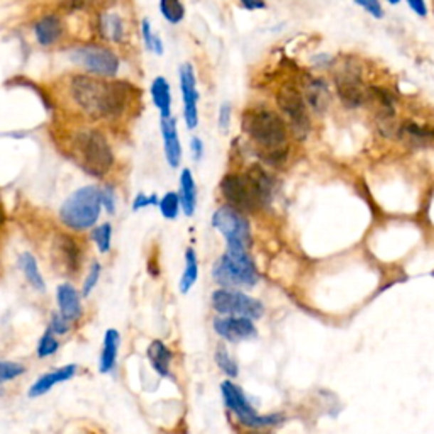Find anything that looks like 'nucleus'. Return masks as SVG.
<instances>
[{"mask_svg": "<svg viewBox=\"0 0 434 434\" xmlns=\"http://www.w3.org/2000/svg\"><path fill=\"white\" fill-rule=\"evenodd\" d=\"M66 6L72 9H99V11H105L116 6L117 0H65Z\"/></svg>", "mask_w": 434, "mask_h": 434, "instance_id": "obj_34", "label": "nucleus"}, {"mask_svg": "<svg viewBox=\"0 0 434 434\" xmlns=\"http://www.w3.org/2000/svg\"><path fill=\"white\" fill-rule=\"evenodd\" d=\"M243 131L268 165H282L289 157V127L285 119L273 110H248L243 114Z\"/></svg>", "mask_w": 434, "mask_h": 434, "instance_id": "obj_2", "label": "nucleus"}, {"mask_svg": "<svg viewBox=\"0 0 434 434\" xmlns=\"http://www.w3.org/2000/svg\"><path fill=\"white\" fill-rule=\"evenodd\" d=\"M90 236L100 253H109L110 245H112V226H110V223L97 226V228L92 229Z\"/></svg>", "mask_w": 434, "mask_h": 434, "instance_id": "obj_31", "label": "nucleus"}, {"mask_svg": "<svg viewBox=\"0 0 434 434\" xmlns=\"http://www.w3.org/2000/svg\"><path fill=\"white\" fill-rule=\"evenodd\" d=\"M355 2L361 9H365L369 14L374 16L375 19H382L383 17V9H382V6H380L379 0H355Z\"/></svg>", "mask_w": 434, "mask_h": 434, "instance_id": "obj_42", "label": "nucleus"}, {"mask_svg": "<svg viewBox=\"0 0 434 434\" xmlns=\"http://www.w3.org/2000/svg\"><path fill=\"white\" fill-rule=\"evenodd\" d=\"M401 138L413 146H426L434 141V129L407 121L401 127Z\"/></svg>", "mask_w": 434, "mask_h": 434, "instance_id": "obj_26", "label": "nucleus"}, {"mask_svg": "<svg viewBox=\"0 0 434 434\" xmlns=\"http://www.w3.org/2000/svg\"><path fill=\"white\" fill-rule=\"evenodd\" d=\"M212 228L226 239V246L251 248V228L246 216L228 203L212 214Z\"/></svg>", "mask_w": 434, "mask_h": 434, "instance_id": "obj_9", "label": "nucleus"}, {"mask_svg": "<svg viewBox=\"0 0 434 434\" xmlns=\"http://www.w3.org/2000/svg\"><path fill=\"white\" fill-rule=\"evenodd\" d=\"M216 363L217 366L229 376V379H236L239 374L238 363L231 355H229L228 348H226L224 344H219L216 349Z\"/></svg>", "mask_w": 434, "mask_h": 434, "instance_id": "obj_32", "label": "nucleus"}, {"mask_svg": "<svg viewBox=\"0 0 434 434\" xmlns=\"http://www.w3.org/2000/svg\"><path fill=\"white\" fill-rule=\"evenodd\" d=\"M119 344H121V334L117 329H109L105 333L104 346H102L100 360H99V371L100 374H109L114 370L117 361Z\"/></svg>", "mask_w": 434, "mask_h": 434, "instance_id": "obj_24", "label": "nucleus"}, {"mask_svg": "<svg viewBox=\"0 0 434 434\" xmlns=\"http://www.w3.org/2000/svg\"><path fill=\"white\" fill-rule=\"evenodd\" d=\"M26 369L14 361H0V382H9L24 374Z\"/></svg>", "mask_w": 434, "mask_h": 434, "instance_id": "obj_36", "label": "nucleus"}, {"mask_svg": "<svg viewBox=\"0 0 434 434\" xmlns=\"http://www.w3.org/2000/svg\"><path fill=\"white\" fill-rule=\"evenodd\" d=\"M214 331L229 343H239V341L253 339L258 336V331H256V326L251 319L234 316L216 317Z\"/></svg>", "mask_w": 434, "mask_h": 434, "instance_id": "obj_14", "label": "nucleus"}, {"mask_svg": "<svg viewBox=\"0 0 434 434\" xmlns=\"http://www.w3.org/2000/svg\"><path fill=\"white\" fill-rule=\"evenodd\" d=\"M334 83L336 92H338L341 104L344 107L356 109L361 107L366 102L369 88H365V85H363L360 72L353 70V66H344L339 73H336Z\"/></svg>", "mask_w": 434, "mask_h": 434, "instance_id": "obj_13", "label": "nucleus"}, {"mask_svg": "<svg viewBox=\"0 0 434 434\" xmlns=\"http://www.w3.org/2000/svg\"><path fill=\"white\" fill-rule=\"evenodd\" d=\"M159 212L168 221H175L181 211V203L179 192H166L165 196L159 199Z\"/></svg>", "mask_w": 434, "mask_h": 434, "instance_id": "obj_30", "label": "nucleus"}, {"mask_svg": "<svg viewBox=\"0 0 434 434\" xmlns=\"http://www.w3.org/2000/svg\"><path fill=\"white\" fill-rule=\"evenodd\" d=\"M77 374V366L75 365H66L61 366V369L51 371V374H44L39 376V379L31 385L28 396L29 397H41L44 393H48L51 391L55 385L63 383L66 380H70L72 376Z\"/></svg>", "mask_w": 434, "mask_h": 434, "instance_id": "obj_20", "label": "nucleus"}, {"mask_svg": "<svg viewBox=\"0 0 434 434\" xmlns=\"http://www.w3.org/2000/svg\"><path fill=\"white\" fill-rule=\"evenodd\" d=\"M159 12L168 24H180L185 19V6L181 0H159Z\"/></svg>", "mask_w": 434, "mask_h": 434, "instance_id": "obj_29", "label": "nucleus"}, {"mask_svg": "<svg viewBox=\"0 0 434 434\" xmlns=\"http://www.w3.org/2000/svg\"><path fill=\"white\" fill-rule=\"evenodd\" d=\"M253 168H248L245 174H228L223 176L219 184L221 196L228 206L234 207L239 212H256L261 207L268 206L270 201L265 194L263 185Z\"/></svg>", "mask_w": 434, "mask_h": 434, "instance_id": "obj_5", "label": "nucleus"}, {"mask_svg": "<svg viewBox=\"0 0 434 434\" xmlns=\"http://www.w3.org/2000/svg\"><path fill=\"white\" fill-rule=\"evenodd\" d=\"M66 94L75 109L90 121H117L132 102L129 83L88 73L70 77Z\"/></svg>", "mask_w": 434, "mask_h": 434, "instance_id": "obj_1", "label": "nucleus"}, {"mask_svg": "<svg viewBox=\"0 0 434 434\" xmlns=\"http://www.w3.org/2000/svg\"><path fill=\"white\" fill-rule=\"evenodd\" d=\"M246 434H272V433L261 431V429H255V431H250V433H246Z\"/></svg>", "mask_w": 434, "mask_h": 434, "instance_id": "obj_46", "label": "nucleus"}, {"mask_svg": "<svg viewBox=\"0 0 434 434\" xmlns=\"http://www.w3.org/2000/svg\"><path fill=\"white\" fill-rule=\"evenodd\" d=\"M19 268L22 270L26 280L31 283V287H33V289H36L39 292H44V289H46V285H44V278L41 275V272H39L36 258H34V256L31 255L29 251H26V253H22L19 256Z\"/></svg>", "mask_w": 434, "mask_h": 434, "instance_id": "obj_27", "label": "nucleus"}, {"mask_svg": "<svg viewBox=\"0 0 434 434\" xmlns=\"http://www.w3.org/2000/svg\"><path fill=\"white\" fill-rule=\"evenodd\" d=\"M72 152L78 165L95 179H102L112 170V146L100 129H95V127L78 129L73 134Z\"/></svg>", "mask_w": 434, "mask_h": 434, "instance_id": "obj_3", "label": "nucleus"}, {"mask_svg": "<svg viewBox=\"0 0 434 434\" xmlns=\"http://www.w3.org/2000/svg\"><path fill=\"white\" fill-rule=\"evenodd\" d=\"M231 104L229 102H224L223 105L219 107V116H217V124H219V129L226 132L229 129V126H231Z\"/></svg>", "mask_w": 434, "mask_h": 434, "instance_id": "obj_41", "label": "nucleus"}, {"mask_svg": "<svg viewBox=\"0 0 434 434\" xmlns=\"http://www.w3.org/2000/svg\"><path fill=\"white\" fill-rule=\"evenodd\" d=\"M60 348V343L58 339L53 336V333L50 329L46 331V333L43 334V338L39 339V344H38V356L39 358H48L51 355H55L56 351H58Z\"/></svg>", "mask_w": 434, "mask_h": 434, "instance_id": "obj_33", "label": "nucleus"}, {"mask_svg": "<svg viewBox=\"0 0 434 434\" xmlns=\"http://www.w3.org/2000/svg\"><path fill=\"white\" fill-rule=\"evenodd\" d=\"M239 4H241L246 11H263V9H267V2H265V0H239Z\"/></svg>", "mask_w": 434, "mask_h": 434, "instance_id": "obj_44", "label": "nucleus"}, {"mask_svg": "<svg viewBox=\"0 0 434 434\" xmlns=\"http://www.w3.org/2000/svg\"><path fill=\"white\" fill-rule=\"evenodd\" d=\"M387 2L388 4H398V2H401V0H387Z\"/></svg>", "mask_w": 434, "mask_h": 434, "instance_id": "obj_47", "label": "nucleus"}, {"mask_svg": "<svg viewBox=\"0 0 434 434\" xmlns=\"http://www.w3.org/2000/svg\"><path fill=\"white\" fill-rule=\"evenodd\" d=\"M99 34L100 38L109 39L116 44H124L127 39L126 21L117 14H100L99 17Z\"/></svg>", "mask_w": 434, "mask_h": 434, "instance_id": "obj_22", "label": "nucleus"}, {"mask_svg": "<svg viewBox=\"0 0 434 434\" xmlns=\"http://www.w3.org/2000/svg\"><path fill=\"white\" fill-rule=\"evenodd\" d=\"M33 31L39 46L53 48L61 41L65 34L63 19L56 14H46L34 22Z\"/></svg>", "mask_w": 434, "mask_h": 434, "instance_id": "obj_15", "label": "nucleus"}, {"mask_svg": "<svg viewBox=\"0 0 434 434\" xmlns=\"http://www.w3.org/2000/svg\"><path fill=\"white\" fill-rule=\"evenodd\" d=\"M212 307L221 316H234V317H246L255 321L263 316L265 307L255 297L246 295L241 290L231 289H217L212 294Z\"/></svg>", "mask_w": 434, "mask_h": 434, "instance_id": "obj_11", "label": "nucleus"}, {"mask_svg": "<svg viewBox=\"0 0 434 434\" xmlns=\"http://www.w3.org/2000/svg\"><path fill=\"white\" fill-rule=\"evenodd\" d=\"M157 34L152 28V22L149 19L141 21V38H143V44L146 48V51H152L153 53V46H154V39H157Z\"/></svg>", "mask_w": 434, "mask_h": 434, "instance_id": "obj_39", "label": "nucleus"}, {"mask_svg": "<svg viewBox=\"0 0 434 434\" xmlns=\"http://www.w3.org/2000/svg\"><path fill=\"white\" fill-rule=\"evenodd\" d=\"M100 189V203L107 214H116V190L112 185H102Z\"/></svg>", "mask_w": 434, "mask_h": 434, "instance_id": "obj_37", "label": "nucleus"}, {"mask_svg": "<svg viewBox=\"0 0 434 434\" xmlns=\"http://www.w3.org/2000/svg\"><path fill=\"white\" fill-rule=\"evenodd\" d=\"M179 83L181 100H184V122L187 129L192 131L199 126V90L196 70L190 63L180 65Z\"/></svg>", "mask_w": 434, "mask_h": 434, "instance_id": "obj_12", "label": "nucleus"}, {"mask_svg": "<svg viewBox=\"0 0 434 434\" xmlns=\"http://www.w3.org/2000/svg\"><path fill=\"white\" fill-rule=\"evenodd\" d=\"M221 393H223L226 407L236 416L243 426H248L251 429H265L277 426V424H280L283 420L282 414L260 416L255 411V407L250 404L243 388L238 387L236 383H233L231 380H224V382L221 383Z\"/></svg>", "mask_w": 434, "mask_h": 434, "instance_id": "obj_7", "label": "nucleus"}, {"mask_svg": "<svg viewBox=\"0 0 434 434\" xmlns=\"http://www.w3.org/2000/svg\"><path fill=\"white\" fill-rule=\"evenodd\" d=\"M163 138V152H165L166 163L170 168H179L181 163V144L179 138V127H176V119H162L159 121Z\"/></svg>", "mask_w": 434, "mask_h": 434, "instance_id": "obj_17", "label": "nucleus"}, {"mask_svg": "<svg viewBox=\"0 0 434 434\" xmlns=\"http://www.w3.org/2000/svg\"><path fill=\"white\" fill-rule=\"evenodd\" d=\"M277 104L289 122L292 134L297 139L307 138V134L311 132V119H309L304 95L294 85H283L277 92Z\"/></svg>", "mask_w": 434, "mask_h": 434, "instance_id": "obj_10", "label": "nucleus"}, {"mask_svg": "<svg viewBox=\"0 0 434 434\" xmlns=\"http://www.w3.org/2000/svg\"><path fill=\"white\" fill-rule=\"evenodd\" d=\"M406 2L409 4V7L413 9L418 16H420V17L428 16V7H426V2H424V0H406Z\"/></svg>", "mask_w": 434, "mask_h": 434, "instance_id": "obj_45", "label": "nucleus"}, {"mask_svg": "<svg viewBox=\"0 0 434 434\" xmlns=\"http://www.w3.org/2000/svg\"><path fill=\"white\" fill-rule=\"evenodd\" d=\"M305 104H309L314 112L322 114L329 109L331 105V92L324 80L321 78H309L305 82Z\"/></svg>", "mask_w": 434, "mask_h": 434, "instance_id": "obj_19", "label": "nucleus"}, {"mask_svg": "<svg viewBox=\"0 0 434 434\" xmlns=\"http://www.w3.org/2000/svg\"><path fill=\"white\" fill-rule=\"evenodd\" d=\"M146 355H148V360L152 363L153 370L157 371L159 376L170 375V361L174 355H171V351L165 346L163 341H152L148 349H146Z\"/></svg>", "mask_w": 434, "mask_h": 434, "instance_id": "obj_25", "label": "nucleus"}, {"mask_svg": "<svg viewBox=\"0 0 434 434\" xmlns=\"http://www.w3.org/2000/svg\"><path fill=\"white\" fill-rule=\"evenodd\" d=\"M149 94H152V100L154 107L158 109L159 117L170 119L171 116V87L165 77H157L152 82L149 87Z\"/></svg>", "mask_w": 434, "mask_h": 434, "instance_id": "obj_23", "label": "nucleus"}, {"mask_svg": "<svg viewBox=\"0 0 434 434\" xmlns=\"http://www.w3.org/2000/svg\"><path fill=\"white\" fill-rule=\"evenodd\" d=\"M102 212L100 189L97 185H85L75 190L60 207V221L72 231H87L99 221Z\"/></svg>", "mask_w": 434, "mask_h": 434, "instance_id": "obj_6", "label": "nucleus"}, {"mask_svg": "<svg viewBox=\"0 0 434 434\" xmlns=\"http://www.w3.org/2000/svg\"><path fill=\"white\" fill-rule=\"evenodd\" d=\"M70 321L66 317L61 316L60 312L53 314L51 317V324H50V331L53 334H66L70 331Z\"/></svg>", "mask_w": 434, "mask_h": 434, "instance_id": "obj_40", "label": "nucleus"}, {"mask_svg": "<svg viewBox=\"0 0 434 434\" xmlns=\"http://www.w3.org/2000/svg\"><path fill=\"white\" fill-rule=\"evenodd\" d=\"M212 277L221 289H251L258 282V270L250 250L239 246H226V251L212 268Z\"/></svg>", "mask_w": 434, "mask_h": 434, "instance_id": "obj_4", "label": "nucleus"}, {"mask_svg": "<svg viewBox=\"0 0 434 434\" xmlns=\"http://www.w3.org/2000/svg\"><path fill=\"white\" fill-rule=\"evenodd\" d=\"M158 206H159V199H158L157 194L146 196L144 192H139L138 196L134 197V201H132V211H134V212L148 209V207H158Z\"/></svg>", "mask_w": 434, "mask_h": 434, "instance_id": "obj_38", "label": "nucleus"}, {"mask_svg": "<svg viewBox=\"0 0 434 434\" xmlns=\"http://www.w3.org/2000/svg\"><path fill=\"white\" fill-rule=\"evenodd\" d=\"M179 197L181 211L187 217H192L197 209V184L190 168H184L179 179Z\"/></svg>", "mask_w": 434, "mask_h": 434, "instance_id": "obj_21", "label": "nucleus"}, {"mask_svg": "<svg viewBox=\"0 0 434 434\" xmlns=\"http://www.w3.org/2000/svg\"><path fill=\"white\" fill-rule=\"evenodd\" d=\"M100 273H102V267L99 261H94V263L90 265V268H88V273L85 277V282H83V287H82V297H87L92 294V290L95 289V285L99 283V278H100Z\"/></svg>", "mask_w": 434, "mask_h": 434, "instance_id": "obj_35", "label": "nucleus"}, {"mask_svg": "<svg viewBox=\"0 0 434 434\" xmlns=\"http://www.w3.org/2000/svg\"><path fill=\"white\" fill-rule=\"evenodd\" d=\"M190 152H192V158L199 162V159H202L203 157V143L201 138H196L194 136L192 139H190Z\"/></svg>", "mask_w": 434, "mask_h": 434, "instance_id": "obj_43", "label": "nucleus"}, {"mask_svg": "<svg viewBox=\"0 0 434 434\" xmlns=\"http://www.w3.org/2000/svg\"><path fill=\"white\" fill-rule=\"evenodd\" d=\"M70 60L75 65L82 66L88 75H95L102 78H114L119 72V56L110 48L99 46V44H85L77 46L70 51Z\"/></svg>", "mask_w": 434, "mask_h": 434, "instance_id": "obj_8", "label": "nucleus"}, {"mask_svg": "<svg viewBox=\"0 0 434 434\" xmlns=\"http://www.w3.org/2000/svg\"><path fill=\"white\" fill-rule=\"evenodd\" d=\"M197 278H199L197 253L192 250V248H189V250L185 251V268L180 278L181 294H187V292L194 287V283L197 282Z\"/></svg>", "mask_w": 434, "mask_h": 434, "instance_id": "obj_28", "label": "nucleus"}, {"mask_svg": "<svg viewBox=\"0 0 434 434\" xmlns=\"http://www.w3.org/2000/svg\"><path fill=\"white\" fill-rule=\"evenodd\" d=\"M56 302H58L60 314L70 322L78 321L82 317V295L70 283H61L56 289Z\"/></svg>", "mask_w": 434, "mask_h": 434, "instance_id": "obj_18", "label": "nucleus"}, {"mask_svg": "<svg viewBox=\"0 0 434 434\" xmlns=\"http://www.w3.org/2000/svg\"><path fill=\"white\" fill-rule=\"evenodd\" d=\"M55 256L65 273H78L82 267V248L72 236H66V234L58 236L55 245Z\"/></svg>", "mask_w": 434, "mask_h": 434, "instance_id": "obj_16", "label": "nucleus"}]
</instances>
